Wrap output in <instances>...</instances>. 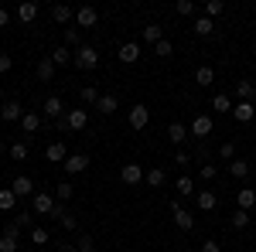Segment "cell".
I'll return each mask as SVG.
<instances>
[{"label":"cell","mask_w":256,"mask_h":252,"mask_svg":"<svg viewBox=\"0 0 256 252\" xmlns=\"http://www.w3.org/2000/svg\"><path fill=\"white\" fill-rule=\"evenodd\" d=\"M72 61H76L79 68H86V72H89V68H96V65H99V51L92 48V44H82L79 51H76V58H72Z\"/></svg>","instance_id":"obj_1"},{"label":"cell","mask_w":256,"mask_h":252,"mask_svg":"<svg viewBox=\"0 0 256 252\" xmlns=\"http://www.w3.org/2000/svg\"><path fill=\"white\" fill-rule=\"evenodd\" d=\"M58 201H55V194H48V191H34V198H31V208L38 215H52V208H55Z\"/></svg>","instance_id":"obj_2"},{"label":"cell","mask_w":256,"mask_h":252,"mask_svg":"<svg viewBox=\"0 0 256 252\" xmlns=\"http://www.w3.org/2000/svg\"><path fill=\"white\" fill-rule=\"evenodd\" d=\"M41 113H44L48 119H55V123H58V119L65 116V102H62L58 96H48L44 102H41Z\"/></svg>","instance_id":"obj_3"},{"label":"cell","mask_w":256,"mask_h":252,"mask_svg":"<svg viewBox=\"0 0 256 252\" xmlns=\"http://www.w3.org/2000/svg\"><path fill=\"white\" fill-rule=\"evenodd\" d=\"M86 123H89V113L86 109H68L65 113V130H72V133L86 130Z\"/></svg>","instance_id":"obj_4"},{"label":"cell","mask_w":256,"mask_h":252,"mask_svg":"<svg viewBox=\"0 0 256 252\" xmlns=\"http://www.w3.org/2000/svg\"><path fill=\"white\" fill-rule=\"evenodd\" d=\"M144 174H147V171H144L140 164H123V167H120V181H123V184H130V188H134V184H140V181H144Z\"/></svg>","instance_id":"obj_5"},{"label":"cell","mask_w":256,"mask_h":252,"mask_svg":"<svg viewBox=\"0 0 256 252\" xmlns=\"http://www.w3.org/2000/svg\"><path fill=\"white\" fill-rule=\"evenodd\" d=\"M147 123H150V109L137 102V106H130V126L134 130H147Z\"/></svg>","instance_id":"obj_6"},{"label":"cell","mask_w":256,"mask_h":252,"mask_svg":"<svg viewBox=\"0 0 256 252\" xmlns=\"http://www.w3.org/2000/svg\"><path fill=\"white\" fill-rule=\"evenodd\" d=\"M140 55H144V51H140L137 41H123V44H120V61H123V65H137Z\"/></svg>","instance_id":"obj_7"},{"label":"cell","mask_w":256,"mask_h":252,"mask_svg":"<svg viewBox=\"0 0 256 252\" xmlns=\"http://www.w3.org/2000/svg\"><path fill=\"white\" fill-rule=\"evenodd\" d=\"M65 157H68V150H65L62 140H52V143L44 147V160H48V164H65Z\"/></svg>","instance_id":"obj_8"},{"label":"cell","mask_w":256,"mask_h":252,"mask_svg":"<svg viewBox=\"0 0 256 252\" xmlns=\"http://www.w3.org/2000/svg\"><path fill=\"white\" fill-rule=\"evenodd\" d=\"M96 20H99V14H96V7H79L76 10V24H79V31H86V27H96Z\"/></svg>","instance_id":"obj_9"},{"label":"cell","mask_w":256,"mask_h":252,"mask_svg":"<svg viewBox=\"0 0 256 252\" xmlns=\"http://www.w3.org/2000/svg\"><path fill=\"white\" fill-rule=\"evenodd\" d=\"M62 167H65V174H82V171L89 167V157H86V154H68Z\"/></svg>","instance_id":"obj_10"},{"label":"cell","mask_w":256,"mask_h":252,"mask_svg":"<svg viewBox=\"0 0 256 252\" xmlns=\"http://www.w3.org/2000/svg\"><path fill=\"white\" fill-rule=\"evenodd\" d=\"M171 215H174V225L181 229V232H192V229H195V218H192V212H184L181 205H171Z\"/></svg>","instance_id":"obj_11"},{"label":"cell","mask_w":256,"mask_h":252,"mask_svg":"<svg viewBox=\"0 0 256 252\" xmlns=\"http://www.w3.org/2000/svg\"><path fill=\"white\" fill-rule=\"evenodd\" d=\"M0 119H4V123H20V119H24V106H20V102H14V99H10V102H4Z\"/></svg>","instance_id":"obj_12"},{"label":"cell","mask_w":256,"mask_h":252,"mask_svg":"<svg viewBox=\"0 0 256 252\" xmlns=\"http://www.w3.org/2000/svg\"><path fill=\"white\" fill-rule=\"evenodd\" d=\"M10 191L18 194V198H34V181H31V177H14V181H10Z\"/></svg>","instance_id":"obj_13"},{"label":"cell","mask_w":256,"mask_h":252,"mask_svg":"<svg viewBox=\"0 0 256 252\" xmlns=\"http://www.w3.org/2000/svg\"><path fill=\"white\" fill-rule=\"evenodd\" d=\"M188 133L198 136V140H205V136L212 133V116H195V119H192V126H188Z\"/></svg>","instance_id":"obj_14"},{"label":"cell","mask_w":256,"mask_h":252,"mask_svg":"<svg viewBox=\"0 0 256 252\" xmlns=\"http://www.w3.org/2000/svg\"><path fill=\"white\" fill-rule=\"evenodd\" d=\"M236 96H239V102H253V99H256V82L239 78V82H236Z\"/></svg>","instance_id":"obj_15"},{"label":"cell","mask_w":256,"mask_h":252,"mask_svg":"<svg viewBox=\"0 0 256 252\" xmlns=\"http://www.w3.org/2000/svg\"><path fill=\"white\" fill-rule=\"evenodd\" d=\"M236 208H242V212H253V208H256V191H253V188H239Z\"/></svg>","instance_id":"obj_16"},{"label":"cell","mask_w":256,"mask_h":252,"mask_svg":"<svg viewBox=\"0 0 256 252\" xmlns=\"http://www.w3.org/2000/svg\"><path fill=\"white\" fill-rule=\"evenodd\" d=\"M195 205H198V212H216V205H218L216 191H198L195 194Z\"/></svg>","instance_id":"obj_17"},{"label":"cell","mask_w":256,"mask_h":252,"mask_svg":"<svg viewBox=\"0 0 256 252\" xmlns=\"http://www.w3.org/2000/svg\"><path fill=\"white\" fill-rule=\"evenodd\" d=\"M232 116H236L239 123H250V119L256 116V102H236V106H232Z\"/></svg>","instance_id":"obj_18"},{"label":"cell","mask_w":256,"mask_h":252,"mask_svg":"<svg viewBox=\"0 0 256 252\" xmlns=\"http://www.w3.org/2000/svg\"><path fill=\"white\" fill-rule=\"evenodd\" d=\"M195 82L202 85V89H208V85L216 82V68H212V65H198L195 68Z\"/></svg>","instance_id":"obj_19"},{"label":"cell","mask_w":256,"mask_h":252,"mask_svg":"<svg viewBox=\"0 0 256 252\" xmlns=\"http://www.w3.org/2000/svg\"><path fill=\"white\" fill-rule=\"evenodd\" d=\"M229 174L236 177V181H246V177H250V160H242V157L229 160Z\"/></svg>","instance_id":"obj_20"},{"label":"cell","mask_w":256,"mask_h":252,"mask_svg":"<svg viewBox=\"0 0 256 252\" xmlns=\"http://www.w3.org/2000/svg\"><path fill=\"white\" fill-rule=\"evenodd\" d=\"M144 181H147V188H164L168 184V174H164V167H150L144 174Z\"/></svg>","instance_id":"obj_21"},{"label":"cell","mask_w":256,"mask_h":252,"mask_svg":"<svg viewBox=\"0 0 256 252\" xmlns=\"http://www.w3.org/2000/svg\"><path fill=\"white\" fill-rule=\"evenodd\" d=\"M34 75H38V82H52V78H55V61H52V58H41L38 68H34Z\"/></svg>","instance_id":"obj_22"},{"label":"cell","mask_w":256,"mask_h":252,"mask_svg":"<svg viewBox=\"0 0 256 252\" xmlns=\"http://www.w3.org/2000/svg\"><path fill=\"white\" fill-rule=\"evenodd\" d=\"M41 123H44V119H41L38 113H24V119H20V130L31 136V133H38V130H41Z\"/></svg>","instance_id":"obj_23"},{"label":"cell","mask_w":256,"mask_h":252,"mask_svg":"<svg viewBox=\"0 0 256 252\" xmlns=\"http://www.w3.org/2000/svg\"><path fill=\"white\" fill-rule=\"evenodd\" d=\"M116 106H120L116 96H99V102L92 106V109H96V113H102V116H110V113H116Z\"/></svg>","instance_id":"obj_24"},{"label":"cell","mask_w":256,"mask_h":252,"mask_svg":"<svg viewBox=\"0 0 256 252\" xmlns=\"http://www.w3.org/2000/svg\"><path fill=\"white\" fill-rule=\"evenodd\" d=\"M52 17H55V24H68V20L76 17V10H72L68 3H55V7H52Z\"/></svg>","instance_id":"obj_25"},{"label":"cell","mask_w":256,"mask_h":252,"mask_svg":"<svg viewBox=\"0 0 256 252\" xmlns=\"http://www.w3.org/2000/svg\"><path fill=\"white\" fill-rule=\"evenodd\" d=\"M34 17H38V3H31V0H28V3H20V7H18V20L31 24Z\"/></svg>","instance_id":"obj_26"},{"label":"cell","mask_w":256,"mask_h":252,"mask_svg":"<svg viewBox=\"0 0 256 252\" xmlns=\"http://www.w3.org/2000/svg\"><path fill=\"white\" fill-rule=\"evenodd\" d=\"M18 208V194L10 191V188H4L0 191V212H14Z\"/></svg>","instance_id":"obj_27"},{"label":"cell","mask_w":256,"mask_h":252,"mask_svg":"<svg viewBox=\"0 0 256 252\" xmlns=\"http://www.w3.org/2000/svg\"><path fill=\"white\" fill-rule=\"evenodd\" d=\"M212 31H216V20H208L205 14H202V17L195 20V34H198V38H208Z\"/></svg>","instance_id":"obj_28"},{"label":"cell","mask_w":256,"mask_h":252,"mask_svg":"<svg viewBox=\"0 0 256 252\" xmlns=\"http://www.w3.org/2000/svg\"><path fill=\"white\" fill-rule=\"evenodd\" d=\"M65 48H82V31L79 27H65Z\"/></svg>","instance_id":"obj_29"},{"label":"cell","mask_w":256,"mask_h":252,"mask_svg":"<svg viewBox=\"0 0 256 252\" xmlns=\"http://www.w3.org/2000/svg\"><path fill=\"white\" fill-rule=\"evenodd\" d=\"M144 41H147V44H158V41H164L160 24H147V27H144Z\"/></svg>","instance_id":"obj_30"},{"label":"cell","mask_w":256,"mask_h":252,"mask_svg":"<svg viewBox=\"0 0 256 252\" xmlns=\"http://www.w3.org/2000/svg\"><path fill=\"white\" fill-rule=\"evenodd\" d=\"M48 58L55 61V68H58V65H68V61L76 58V55H72V51H68V48H65V44H62V48H55V51H52V55H48Z\"/></svg>","instance_id":"obj_31"},{"label":"cell","mask_w":256,"mask_h":252,"mask_svg":"<svg viewBox=\"0 0 256 252\" xmlns=\"http://www.w3.org/2000/svg\"><path fill=\"white\" fill-rule=\"evenodd\" d=\"M168 136H171V143H181V140H188V126L184 123H171L168 126Z\"/></svg>","instance_id":"obj_32"},{"label":"cell","mask_w":256,"mask_h":252,"mask_svg":"<svg viewBox=\"0 0 256 252\" xmlns=\"http://www.w3.org/2000/svg\"><path fill=\"white\" fill-rule=\"evenodd\" d=\"M7 154H10V160H28V143H24V140H18V143H10V147H7Z\"/></svg>","instance_id":"obj_33"},{"label":"cell","mask_w":256,"mask_h":252,"mask_svg":"<svg viewBox=\"0 0 256 252\" xmlns=\"http://www.w3.org/2000/svg\"><path fill=\"white\" fill-rule=\"evenodd\" d=\"M79 99L86 102V106H96V102H99V89H96V85H82V89H79Z\"/></svg>","instance_id":"obj_34"},{"label":"cell","mask_w":256,"mask_h":252,"mask_svg":"<svg viewBox=\"0 0 256 252\" xmlns=\"http://www.w3.org/2000/svg\"><path fill=\"white\" fill-rule=\"evenodd\" d=\"M232 106H236V102L226 96V92H218V96L212 99V109H218V113H232Z\"/></svg>","instance_id":"obj_35"},{"label":"cell","mask_w":256,"mask_h":252,"mask_svg":"<svg viewBox=\"0 0 256 252\" xmlns=\"http://www.w3.org/2000/svg\"><path fill=\"white\" fill-rule=\"evenodd\" d=\"M229 222H232V229H246V225H250V212L236 208V212L229 215Z\"/></svg>","instance_id":"obj_36"},{"label":"cell","mask_w":256,"mask_h":252,"mask_svg":"<svg viewBox=\"0 0 256 252\" xmlns=\"http://www.w3.org/2000/svg\"><path fill=\"white\" fill-rule=\"evenodd\" d=\"M154 55H158V58H171V55H174V44H171L168 38L158 41V44H154Z\"/></svg>","instance_id":"obj_37"},{"label":"cell","mask_w":256,"mask_h":252,"mask_svg":"<svg viewBox=\"0 0 256 252\" xmlns=\"http://www.w3.org/2000/svg\"><path fill=\"white\" fill-rule=\"evenodd\" d=\"M0 252H18V235H10V232L0 235Z\"/></svg>","instance_id":"obj_38"},{"label":"cell","mask_w":256,"mask_h":252,"mask_svg":"<svg viewBox=\"0 0 256 252\" xmlns=\"http://www.w3.org/2000/svg\"><path fill=\"white\" fill-rule=\"evenodd\" d=\"M174 191L178 194H195V181H192V177H178V181H174Z\"/></svg>","instance_id":"obj_39"},{"label":"cell","mask_w":256,"mask_h":252,"mask_svg":"<svg viewBox=\"0 0 256 252\" xmlns=\"http://www.w3.org/2000/svg\"><path fill=\"white\" fill-rule=\"evenodd\" d=\"M72 194H76V188H72V184H68V181H62L58 188H55V201H68V198H72Z\"/></svg>","instance_id":"obj_40"},{"label":"cell","mask_w":256,"mask_h":252,"mask_svg":"<svg viewBox=\"0 0 256 252\" xmlns=\"http://www.w3.org/2000/svg\"><path fill=\"white\" fill-rule=\"evenodd\" d=\"M222 10H226V3H222V0H208V3H205V17H208V20L218 17Z\"/></svg>","instance_id":"obj_41"},{"label":"cell","mask_w":256,"mask_h":252,"mask_svg":"<svg viewBox=\"0 0 256 252\" xmlns=\"http://www.w3.org/2000/svg\"><path fill=\"white\" fill-rule=\"evenodd\" d=\"M174 10H178V14H181V17H192V14H195L198 7H195V3H192V0H178V3H174Z\"/></svg>","instance_id":"obj_42"},{"label":"cell","mask_w":256,"mask_h":252,"mask_svg":"<svg viewBox=\"0 0 256 252\" xmlns=\"http://www.w3.org/2000/svg\"><path fill=\"white\" fill-rule=\"evenodd\" d=\"M58 225L65 229V232H76V229H79V218H76V215H68V212H65V215L58 218Z\"/></svg>","instance_id":"obj_43"},{"label":"cell","mask_w":256,"mask_h":252,"mask_svg":"<svg viewBox=\"0 0 256 252\" xmlns=\"http://www.w3.org/2000/svg\"><path fill=\"white\" fill-rule=\"evenodd\" d=\"M92 246H96V242H92V235H86V232L76 239V249H79V252H92Z\"/></svg>","instance_id":"obj_44"},{"label":"cell","mask_w":256,"mask_h":252,"mask_svg":"<svg viewBox=\"0 0 256 252\" xmlns=\"http://www.w3.org/2000/svg\"><path fill=\"white\" fill-rule=\"evenodd\" d=\"M218 157H222V160H236V143H232V140L222 143V147H218Z\"/></svg>","instance_id":"obj_45"},{"label":"cell","mask_w":256,"mask_h":252,"mask_svg":"<svg viewBox=\"0 0 256 252\" xmlns=\"http://www.w3.org/2000/svg\"><path fill=\"white\" fill-rule=\"evenodd\" d=\"M216 177H218L216 164H202V181H216Z\"/></svg>","instance_id":"obj_46"},{"label":"cell","mask_w":256,"mask_h":252,"mask_svg":"<svg viewBox=\"0 0 256 252\" xmlns=\"http://www.w3.org/2000/svg\"><path fill=\"white\" fill-rule=\"evenodd\" d=\"M31 242H34V246H44V242H48V232H44V229H31Z\"/></svg>","instance_id":"obj_47"},{"label":"cell","mask_w":256,"mask_h":252,"mask_svg":"<svg viewBox=\"0 0 256 252\" xmlns=\"http://www.w3.org/2000/svg\"><path fill=\"white\" fill-rule=\"evenodd\" d=\"M14 222L24 229V225H31V215H28V212H18V215H14Z\"/></svg>","instance_id":"obj_48"},{"label":"cell","mask_w":256,"mask_h":252,"mask_svg":"<svg viewBox=\"0 0 256 252\" xmlns=\"http://www.w3.org/2000/svg\"><path fill=\"white\" fill-rule=\"evenodd\" d=\"M202 252H222V246H218V242H212V239H208V242H205V246H202Z\"/></svg>","instance_id":"obj_49"},{"label":"cell","mask_w":256,"mask_h":252,"mask_svg":"<svg viewBox=\"0 0 256 252\" xmlns=\"http://www.w3.org/2000/svg\"><path fill=\"white\" fill-rule=\"evenodd\" d=\"M10 65H14L10 55H0V72H10Z\"/></svg>","instance_id":"obj_50"},{"label":"cell","mask_w":256,"mask_h":252,"mask_svg":"<svg viewBox=\"0 0 256 252\" xmlns=\"http://www.w3.org/2000/svg\"><path fill=\"white\" fill-rule=\"evenodd\" d=\"M7 24H10V14H7V10L0 7V27H7Z\"/></svg>","instance_id":"obj_51"}]
</instances>
